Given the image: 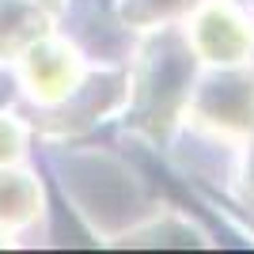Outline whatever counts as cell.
Here are the masks:
<instances>
[{"label": "cell", "instance_id": "6da1fadb", "mask_svg": "<svg viewBox=\"0 0 254 254\" xmlns=\"http://www.w3.org/2000/svg\"><path fill=\"white\" fill-rule=\"evenodd\" d=\"M186 42L201 53L205 61L239 64L254 46V31L232 4H205V8L193 15Z\"/></svg>", "mask_w": 254, "mask_h": 254}, {"label": "cell", "instance_id": "5b68a950", "mask_svg": "<svg viewBox=\"0 0 254 254\" xmlns=\"http://www.w3.org/2000/svg\"><path fill=\"white\" fill-rule=\"evenodd\" d=\"M19 152H23V129L11 118H0V167L11 163Z\"/></svg>", "mask_w": 254, "mask_h": 254}, {"label": "cell", "instance_id": "7a4b0ae2", "mask_svg": "<svg viewBox=\"0 0 254 254\" xmlns=\"http://www.w3.org/2000/svg\"><path fill=\"white\" fill-rule=\"evenodd\" d=\"M23 76L38 103H61L80 84V57L64 42H31L23 50Z\"/></svg>", "mask_w": 254, "mask_h": 254}, {"label": "cell", "instance_id": "8992f818", "mask_svg": "<svg viewBox=\"0 0 254 254\" xmlns=\"http://www.w3.org/2000/svg\"><path fill=\"white\" fill-rule=\"evenodd\" d=\"M247 179H251V190H254V163H251V171H247Z\"/></svg>", "mask_w": 254, "mask_h": 254}, {"label": "cell", "instance_id": "277c9868", "mask_svg": "<svg viewBox=\"0 0 254 254\" xmlns=\"http://www.w3.org/2000/svg\"><path fill=\"white\" fill-rule=\"evenodd\" d=\"M42 193L38 182L23 171H4L0 175V228H23L38 216Z\"/></svg>", "mask_w": 254, "mask_h": 254}, {"label": "cell", "instance_id": "3957f363", "mask_svg": "<svg viewBox=\"0 0 254 254\" xmlns=\"http://www.w3.org/2000/svg\"><path fill=\"white\" fill-rule=\"evenodd\" d=\"M197 114L212 122L216 129H247V118L254 122V84L239 76H224L201 87V95L193 99Z\"/></svg>", "mask_w": 254, "mask_h": 254}]
</instances>
